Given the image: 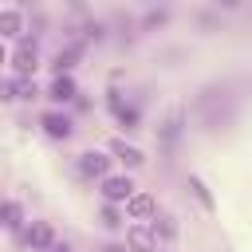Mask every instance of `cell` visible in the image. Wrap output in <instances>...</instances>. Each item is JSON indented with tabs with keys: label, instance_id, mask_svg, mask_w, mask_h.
I'll return each instance as SVG.
<instances>
[{
	"label": "cell",
	"instance_id": "14",
	"mask_svg": "<svg viewBox=\"0 0 252 252\" xmlns=\"http://www.w3.org/2000/svg\"><path fill=\"white\" fill-rule=\"evenodd\" d=\"M106 252H122V248H106Z\"/></svg>",
	"mask_w": 252,
	"mask_h": 252
},
{
	"label": "cell",
	"instance_id": "13",
	"mask_svg": "<svg viewBox=\"0 0 252 252\" xmlns=\"http://www.w3.org/2000/svg\"><path fill=\"white\" fill-rule=\"evenodd\" d=\"M217 4H220V8H236L240 0H217Z\"/></svg>",
	"mask_w": 252,
	"mask_h": 252
},
{
	"label": "cell",
	"instance_id": "7",
	"mask_svg": "<svg viewBox=\"0 0 252 252\" xmlns=\"http://www.w3.org/2000/svg\"><path fill=\"white\" fill-rule=\"evenodd\" d=\"M51 98H59V102H67V98H75V83H71L67 75H59V79L51 83Z\"/></svg>",
	"mask_w": 252,
	"mask_h": 252
},
{
	"label": "cell",
	"instance_id": "10",
	"mask_svg": "<svg viewBox=\"0 0 252 252\" xmlns=\"http://www.w3.org/2000/svg\"><path fill=\"white\" fill-rule=\"evenodd\" d=\"M20 220H24L20 205H16V201H8V205H4V224H8V228H20Z\"/></svg>",
	"mask_w": 252,
	"mask_h": 252
},
{
	"label": "cell",
	"instance_id": "9",
	"mask_svg": "<svg viewBox=\"0 0 252 252\" xmlns=\"http://www.w3.org/2000/svg\"><path fill=\"white\" fill-rule=\"evenodd\" d=\"M32 67H35V47H24V51L16 55V71H20V75H28Z\"/></svg>",
	"mask_w": 252,
	"mask_h": 252
},
{
	"label": "cell",
	"instance_id": "8",
	"mask_svg": "<svg viewBox=\"0 0 252 252\" xmlns=\"http://www.w3.org/2000/svg\"><path fill=\"white\" fill-rule=\"evenodd\" d=\"M114 158H122L126 165H142V150H134L126 142H114Z\"/></svg>",
	"mask_w": 252,
	"mask_h": 252
},
{
	"label": "cell",
	"instance_id": "6",
	"mask_svg": "<svg viewBox=\"0 0 252 252\" xmlns=\"http://www.w3.org/2000/svg\"><path fill=\"white\" fill-rule=\"evenodd\" d=\"M126 236H130V244H134L138 252H154V236H150V228H142V224H134V228H130Z\"/></svg>",
	"mask_w": 252,
	"mask_h": 252
},
{
	"label": "cell",
	"instance_id": "12",
	"mask_svg": "<svg viewBox=\"0 0 252 252\" xmlns=\"http://www.w3.org/2000/svg\"><path fill=\"white\" fill-rule=\"evenodd\" d=\"M71 63H75V47H71V51H59V55H55V71H59V75H63V71H67Z\"/></svg>",
	"mask_w": 252,
	"mask_h": 252
},
{
	"label": "cell",
	"instance_id": "1",
	"mask_svg": "<svg viewBox=\"0 0 252 252\" xmlns=\"http://www.w3.org/2000/svg\"><path fill=\"white\" fill-rule=\"evenodd\" d=\"M102 193H106V201H130L134 197V185H130V177H106L102 181Z\"/></svg>",
	"mask_w": 252,
	"mask_h": 252
},
{
	"label": "cell",
	"instance_id": "2",
	"mask_svg": "<svg viewBox=\"0 0 252 252\" xmlns=\"http://www.w3.org/2000/svg\"><path fill=\"white\" fill-rule=\"evenodd\" d=\"M150 213H154V197H146V193H134V197L126 201V217L142 220V217H150Z\"/></svg>",
	"mask_w": 252,
	"mask_h": 252
},
{
	"label": "cell",
	"instance_id": "11",
	"mask_svg": "<svg viewBox=\"0 0 252 252\" xmlns=\"http://www.w3.org/2000/svg\"><path fill=\"white\" fill-rule=\"evenodd\" d=\"M16 32H20V16H16V12H12V8H8V12H4V35H8V39H12V35H16Z\"/></svg>",
	"mask_w": 252,
	"mask_h": 252
},
{
	"label": "cell",
	"instance_id": "5",
	"mask_svg": "<svg viewBox=\"0 0 252 252\" xmlns=\"http://www.w3.org/2000/svg\"><path fill=\"white\" fill-rule=\"evenodd\" d=\"M43 126H47L51 138H67V134H71V122H67L63 114H43Z\"/></svg>",
	"mask_w": 252,
	"mask_h": 252
},
{
	"label": "cell",
	"instance_id": "4",
	"mask_svg": "<svg viewBox=\"0 0 252 252\" xmlns=\"http://www.w3.org/2000/svg\"><path fill=\"white\" fill-rule=\"evenodd\" d=\"M79 169H83V173H91V177H106V158H102V154H83Z\"/></svg>",
	"mask_w": 252,
	"mask_h": 252
},
{
	"label": "cell",
	"instance_id": "3",
	"mask_svg": "<svg viewBox=\"0 0 252 252\" xmlns=\"http://www.w3.org/2000/svg\"><path fill=\"white\" fill-rule=\"evenodd\" d=\"M24 240H28L35 252H43V248H51V228H47V224H32Z\"/></svg>",
	"mask_w": 252,
	"mask_h": 252
}]
</instances>
